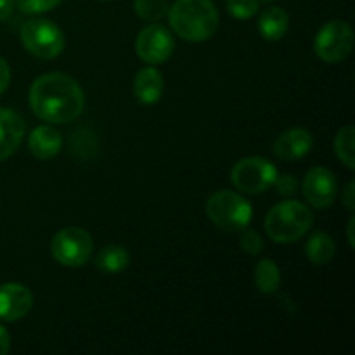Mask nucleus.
I'll list each match as a JSON object with an SVG mask.
<instances>
[{"label":"nucleus","instance_id":"6ab92c4d","mask_svg":"<svg viewBox=\"0 0 355 355\" xmlns=\"http://www.w3.org/2000/svg\"><path fill=\"white\" fill-rule=\"evenodd\" d=\"M253 279H255V286L263 293H274L281 284V272L276 262L269 259L260 260L255 266V272H253Z\"/></svg>","mask_w":355,"mask_h":355},{"label":"nucleus","instance_id":"a878e982","mask_svg":"<svg viewBox=\"0 0 355 355\" xmlns=\"http://www.w3.org/2000/svg\"><path fill=\"white\" fill-rule=\"evenodd\" d=\"M342 201H343V205L347 207V210H350V211L355 210V182L354 180H350V182L347 184L345 189H343Z\"/></svg>","mask_w":355,"mask_h":355},{"label":"nucleus","instance_id":"b1692460","mask_svg":"<svg viewBox=\"0 0 355 355\" xmlns=\"http://www.w3.org/2000/svg\"><path fill=\"white\" fill-rule=\"evenodd\" d=\"M241 250L250 255H259L263 252V239L257 231H245L241 236Z\"/></svg>","mask_w":355,"mask_h":355},{"label":"nucleus","instance_id":"0eeeda50","mask_svg":"<svg viewBox=\"0 0 355 355\" xmlns=\"http://www.w3.org/2000/svg\"><path fill=\"white\" fill-rule=\"evenodd\" d=\"M94 239L85 229L66 227L54 236L51 245L52 257L61 266L82 267L90 260Z\"/></svg>","mask_w":355,"mask_h":355},{"label":"nucleus","instance_id":"aec40b11","mask_svg":"<svg viewBox=\"0 0 355 355\" xmlns=\"http://www.w3.org/2000/svg\"><path fill=\"white\" fill-rule=\"evenodd\" d=\"M354 137H355L354 127L352 125H347V127L340 128V132L336 134V139H335L336 156H338V158L345 163L347 168H350V170L355 168Z\"/></svg>","mask_w":355,"mask_h":355},{"label":"nucleus","instance_id":"a211bd4d","mask_svg":"<svg viewBox=\"0 0 355 355\" xmlns=\"http://www.w3.org/2000/svg\"><path fill=\"white\" fill-rule=\"evenodd\" d=\"M307 252L309 260L312 263H318V266H324V263H329L335 257L336 245L333 241L331 236L324 234V232H315L314 236H311L307 243Z\"/></svg>","mask_w":355,"mask_h":355},{"label":"nucleus","instance_id":"f8f14e48","mask_svg":"<svg viewBox=\"0 0 355 355\" xmlns=\"http://www.w3.org/2000/svg\"><path fill=\"white\" fill-rule=\"evenodd\" d=\"M312 149V134L305 128H290L274 142V155L283 162H297Z\"/></svg>","mask_w":355,"mask_h":355},{"label":"nucleus","instance_id":"4be33fe9","mask_svg":"<svg viewBox=\"0 0 355 355\" xmlns=\"http://www.w3.org/2000/svg\"><path fill=\"white\" fill-rule=\"evenodd\" d=\"M225 6L236 19H250L259 12V0H225Z\"/></svg>","mask_w":355,"mask_h":355},{"label":"nucleus","instance_id":"4468645a","mask_svg":"<svg viewBox=\"0 0 355 355\" xmlns=\"http://www.w3.org/2000/svg\"><path fill=\"white\" fill-rule=\"evenodd\" d=\"M165 82L163 75L156 68H142L134 78V94L139 103L151 106L163 96Z\"/></svg>","mask_w":355,"mask_h":355},{"label":"nucleus","instance_id":"39448f33","mask_svg":"<svg viewBox=\"0 0 355 355\" xmlns=\"http://www.w3.org/2000/svg\"><path fill=\"white\" fill-rule=\"evenodd\" d=\"M21 42L30 54L40 59H54L64 49V33L49 19H30L21 28Z\"/></svg>","mask_w":355,"mask_h":355},{"label":"nucleus","instance_id":"cd10ccee","mask_svg":"<svg viewBox=\"0 0 355 355\" xmlns=\"http://www.w3.org/2000/svg\"><path fill=\"white\" fill-rule=\"evenodd\" d=\"M10 349V335L2 324H0V355H6Z\"/></svg>","mask_w":355,"mask_h":355},{"label":"nucleus","instance_id":"6e6552de","mask_svg":"<svg viewBox=\"0 0 355 355\" xmlns=\"http://www.w3.org/2000/svg\"><path fill=\"white\" fill-rule=\"evenodd\" d=\"M352 47L354 30L345 21H329L315 35L314 51L318 58L326 62L343 61L352 52Z\"/></svg>","mask_w":355,"mask_h":355},{"label":"nucleus","instance_id":"7c9ffc66","mask_svg":"<svg viewBox=\"0 0 355 355\" xmlns=\"http://www.w3.org/2000/svg\"><path fill=\"white\" fill-rule=\"evenodd\" d=\"M260 2H266V3H270V2H276V0H260Z\"/></svg>","mask_w":355,"mask_h":355},{"label":"nucleus","instance_id":"c756f323","mask_svg":"<svg viewBox=\"0 0 355 355\" xmlns=\"http://www.w3.org/2000/svg\"><path fill=\"white\" fill-rule=\"evenodd\" d=\"M354 224H355V218L352 217L350 218V222H349V227H347V234H349V243H350V246H355V239H354Z\"/></svg>","mask_w":355,"mask_h":355},{"label":"nucleus","instance_id":"7ed1b4c3","mask_svg":"<svg viewBox=\"0 0 355 355\" xmlns=\"http://www.w3.org/2000/svg\"><path fill=\"white\" fill-rule=\"evenodd\" d=\"M314 224V215L307 205L297 200L277 203L266 217V232L272 241L288 245L307 234Z\"/></svg>","mask_w":355,"mask_h":355},{"label":"nucleus","instance_id":"bb28decb","mask_svg":"<svg viewBox=\"0 0 355 355\" xmlns=\"http://www.w3.org/2000/svg\"><path fill=\"white\" fill-rule=\"evenodd\" d=\"M10 83V68L6 59L0 58V96L7 90Z\"/></svg>","mask_w":355,"mask_h":355},{"label":"nucleus","instance_id":"c85d7f7f","mask_svg":"<svg viewBox=\"0 0 355 355\" xmlns=\"http://www.w3.org/2000/svg\"><path fill=\"white\" fill-rule=\"evenodd\" d=\"M14 10V0H0V23L9 19Z\"/></svg>","mask_w":355,"mask_h":355},{"label":"nucleus","instance_id":"423d86ee","mask_svg":"<svg viewBox=\"0 0 355 355\" xmlns=\"http://www.w3.org/2000/svg\"><path fill=\"white\" fill-rule=\"evenodd\" d=\"M277 168L262 156L243 158L232 166L231 180L236 189L246 194H262L274 186Z\"/></svg>","mask_w":355,"mask_h":355},{"label":"nucleus","instance_id":"1a4fd4ad","mask_svg":"<svg viewBox=\"0 0 355 355\" xmlns=\"http://www.w3.org/2000/svg\"><path fill=\"white\" fill-rule=\"evenodd\" d=\"M137 55L148 64H162L175 51V42L172 33L162 24H149L135 40Z\"/></svg>","mask_w":355,"mask_h":355},{"label":"nucleus","instance_id":"393cba45","mask_svg":"<svg viewBox=\"0 0 355 355\" xmlns=\"http://www.w3.org/2000/svg\"><path fill=\"white\" fill-rule=\"evenodd\" d=\"M274 186L277 187V193L281 196H293L298 191V180L297 177L291 175V173H286V175H277L276 180H274Z\"/></svg>","mask_w":355,"mask_h":355},{"label":"nucleus","instance_id":"20e7f679","mask_svg":"<svg viewBox=\"0 0 355 355\" xmlns=\"http://www.w3.org/2000/svg\"><path fill=\"white\" fill-rule=\"evenodd\" d=\"M207 215L218 229L225 232L245 231L252 222V205L232 191H218L207 201Z\"/></svg>","mask_w":355,"mask_h":355},{"label":"nucleus","instance_id":"9d476101","mask_svg":"<svg viewBox=\"0 0 355 355\" xmlns=\"http://www.w3.org/2000/svg\"><path fill=\"white\" fill-rule=\"evenodd\" d=\"M302 191L311 207L322 210L335 203L336 196H338V182L331 170L324 168V166H314L305 175Z\"/></svg>","mask_w":355,"mask_h":355},{"label":"nucleus","instance_id":"f257e3e1","mask_svg":"<svg viewBox=\"0 0 355 355\" xmlns=\"http://www.w3.org/2000/svg\"><path fill=\"white\" fill-rule=\"evenodd\" d=\"M31 111L49 123H69L82 114L85 96L75 78L64 73H47L35 80L28 94Z\"/></svg>","mask_w":355,"mask_h":355},{"label":"nucleus","instance_id":"dca6fc26","mask_svg":"<svg viewBox=\"0 0 355 355\" xmlns=\"http://www.w3.org/2000/svg\"><path fill=\"white\" fill-rule=\"evenodd\" d=\"M259 31L266 40L276 42L286 35L290 26V16L281 7H269L259 16Z\"/></svg>","mask_w":355,"mask_h":355},{"label":"nucleus","instance_id":"2eb2a0df","mask_svg":"<svg viewBox=\"0 0 355 355\" xmlns=\"http://www.w3.org/2000/svg\"><path fill=\"white\" fill-rule=\"evenodd\" d=\"M28 146H30L31 155L37 156L38 159H51L61 151L62 137L55 128L42 125L30 134Z\"/></svg>","mask_w":355,"mask_h":355},{"label":"nucleus","instance_id":"9b49d317","mask_svg":"<svg viewBox=\"0 0 355 355\" xmlns=\"http://www.w3.org/2000/svg\"><path fill=\"white\" fill-rule=\"evenodd\" d=\"M33 307V293L24 284L6 283L0 286V319L17 321Z\"/></svg>","mask_w":355,"mask_h":355},{"label":"nucleus","instance_id":"f03ea898","mask_svg":"<svg viewBox=\"0 0 355 355\" xmlns=\"http://www.w3.org/2000/svg\"><path fill=\"white\" fill-rule=\"evenodd\" d=\"M172 30L187 42H205L218 28V10L211 0H177L168 9Z\"/></svg>","mask_w":355,"mask_h":355},{"label":"nucleus","instance_id":"ddd939ff","mask_svg":"<svg viewBox=\"0 0 355 355\" xmlns=\"http://www.w3.org/2000/svg\"><path fill=\"white\" fill-rule=\"evenodd\" d=\"M24 135V121L16 111L0 107V162L14 153L19 148Z\"/></svg>","mask_w":355,"mask_h":355},{"label":"nucleus","instance_id":"412c9836","mask_svg":"<svg viewBox=\"0 0 355 355\" xmlns=\"http://www.w3.org/2000/svg\"><path fill=\"white\" fill-rule=\"evenodd\" d=\"M168 2L166 0H135L134 10L141 19L156 23L163 16L168 14Z\"/></svg>","mask_w":355,"mask_h":355},{"label":"nucleus","instance_id":"5701e85b","mask_svg":"<svg viewBox=\"0 0 355 355\" xmlns=\"http://www.w3.org/2000/svg\"><path fill=\"white\" fill-rule=\"evenodd\" d=\"M61 2L62 0H14L17 9H19L23 14H30V16L52 10Z\"/></svg>","mask_w":355,"mask_h":355},{"label":"nucleus","instance_id":"f3484780","mask_svg":"<svg viewBox=\"0 0 355 355\" xmlns=\"http://www.w3.org/2000/svg\"><path fill=\"white\" fill-rule=\"evenodd\" d=\"M97 269L106 274H121L130 266V253L120 245L104 246L96 257Z\"/></svg>","mask_w":355,"mask_h":355}]
</instances>
